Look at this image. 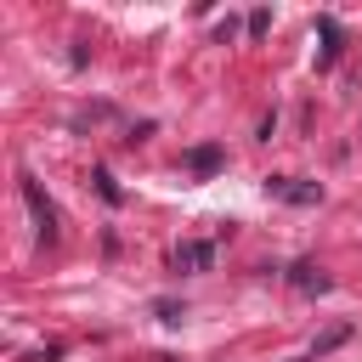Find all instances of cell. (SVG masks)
Masks as SVG:
<instances>
[{"label": "cell", "mask_w": 362, "mask_h": 362, "mask_svg": "<svg viewBox=\"0 0 362 362\" xmlns=\"http://www.w3.org/2000/svg\"><path fill=\"white\" fill-rule=\"evenodd\" d=\"M266 192H272V198H283V204H322V187H317V181H288V175H272V181H266Z\"/></svg>", "instance_id": "2"}, {"label": "cell", "mask_w": 362, "mask_h": 362, "mask_svg": "<svg viewBox=\"0 0 362 362\" xmlns=\"http://www.w3.org/2000/svg\"><path fill=\"white\" fill-rule=\"evenodd\" d=\"M17 192H23V204H28L34 226H40V238H45V243H57V238H62V226H57V204H51V198L40 192V181H34L28 170L17 175Z\"/></svg>", "instance_id": "1"}, {"label": "cell", "mask_w": 362, "mask_h": 362, "mask_svg": "<svg viewBox=\"0 0 362 362\" xmlns=\"http://www.w3.org/2000/svg\"><path fill=\"white\" fill-rule=\"evenodd\" d=\"M215 255H221L215 243H181V249H175V272H209Z\"/></svg>", "instance_id": "4"}, {"label": "cell", "mask_w": 362, "mask_h": 362, "mask_svg": "<svg viewBox=\"0 0 362 362\" xmlns=\"http://www.w3.org/2000/svg\"><path fill=\"white\" fill-rule=\"evenodd\" d=\"M266 28H272V11H249V34H255V40H260V34H266Z\"/></svg>", "instance_id": "9"}, {"label": "cell", "mask_w": 362, "mask_h": 362, "mask_svg": "<svg viewBox=\"0 0 362 362\" xmlns=\"http://www.w3.org/2000/svg\"><path fill=\"white\" fill-rule=\"evenodd\" d=\"M288 283H294L300 294H328V288H334V277H328L317 260H294V266H288Z\"/></svg>", "instance_id": "3"}, {"label": "cell", "mask_w": 362, "mask_h": 362, "mask_svg": "<svg viewBox=\"0 0 362 362\" xmlns=\"http://www.w3.org/2000/svg\"><path fill=\"white\" fill-rule=\"evenodd\" d=\"M90 181H96V192H102V204H113V209H119V204H124V187H119V181H113V175H107V170H102V164H96V170H90Z\"/></svg>", "instance_id": "7"}, {"label": "cell", "mask_w": 362, "mask_h": 362, "mask_svg": "<svg viewBox=\"0 0 362 362\" xmlns=\"http://www.w3.org/2000/svg\"><path fill=\"white\" fill-rule=\"evenodd\" d=\"M153 311H158V322H181L187 317V305H175V300H153Z\"/></svg>", "instance_id": "8"}, {"label": "cell", "mask_w": 362, "mask_h": 362, "mask_svg": "<svg viewBox=\"0 0 362 362\" xmlns=\"http://www.w3.org/2000/svg\"><path fill=\"white\" fill-rule=\"evenodd\" d=\"M187 170H192V175H215V170H221V147H215V141L192 147V153H187Z\"/></svg>", "instance_id": "6"}, {"label": "cell", "mask_w": 362, "mask_h": 362, "mask_svg": "<svg viewBox=\"0 0 362 362\" xmlns=\"http://www.w3.org/2000/svg\"><path fill=\"white\" fill-rule=\"evenodd\" d=\"M317 34H322V51H317V62H334V57H339V45H345L339 23H334V17H317Z\"/></svg>", "instance_id": "5"}]
</instances>
